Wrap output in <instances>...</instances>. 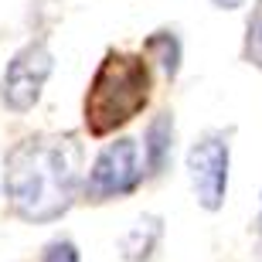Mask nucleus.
<instances>
[{
  "label": "nucleus",
  "instance_id": "nucleus-1",
  "mask_svg": "<svg viewBox=\"0 0 262 262\" xmlns=\"http://www.w3.org/2000/svg\"><path fill=\"white\" fill-rule=\"evenodd\" d=\"M78 170H82V146L75 136L41 133L17 143L7 154L4 187L10 208L24 222H55L72 208L78 194Z\"/></svg>",
  "mask_w": 262,
  "mask_h": 262
},
{
  "label": "nucleus",
  "instance_id": "nucleus-2",
  "mask_svg": "<svg viewBox=\"0 0 262 262\" xmlns=\"http://www.w3.org/2000/svg\"><path fill=\"white\" fill-rule=\"evenodd\" d=\"M150 99V65L140 55L109 51L85 92V126L92 136H106L140 116Z\"/></svg>",
  "mask_w": 262,
  "mask_h": 262
},
{
  "label": "nucleus",
  "instance_id": "nucleus-3",
  "mask_svg": "<svg viewBox=\"0 0 262 262\" xmlns=\"http://www.w3.org/2000/svg\"><path fill=\"white\" fill-rule=\"evenodd\" d=\"M143 174H146L143 146L136 140H129V136H123L116 143H106L99 150V157L92 160L89 177H85V194L92 201L133 194L136 187L143 184Z\"/></svg>",
  "mask_w": 262,
  "mask_h": 262
},
{
  "label": "nucleus",
  "instance_id": "nucleus-4",
  "mask_svg": "<svg viewBox=\"0 0 262 262\" xmlns=\"http://www.w3.org/2000/svg\"><path fill=\"white\" fill-rule=\"evenodd\" d=\"M187 177L204 211H218L228 194V133L211 129L187 150Z\"/></svg>",
  "mask_w": 262,
  "mask_h": 262
},
{
  "label": "nucleus",
  "instance_id": "nucleus-5",
  "mask_svg": "<svg viewBox=\"0 0 262 262\" xmlns=\"http://www.w3.org/2000/svg\"><path fill=\"white\" fill-rule=\"evenodd\" d=\"M51 51L34 41V45H24V48L7 61V72L0 78V99L4 106L14 109V113H28L34 102H38L41 89L51 75Z\"/></svg>",
  "mask_w": 262,
  "mask_h": 262
},
{
  "label": "nucleus",
  "instance_id": "nucleus-6",
  "mask_svg": "<svg viewBox=\"0 0 262 262\" xmlns=\"http://www.w3.org/2000/svg\"><path fill=\"white\" fill-rule=\"evenodd\" d=\"M164 238V222L157 214H143L129 225L123 238H119V255L126 262H150L157 252V245Z\"/></svg>",
  "mask_w": 262,
  "mask_h": 262
},
{
  "label": "nucleus",
  "instance_id": "nucleus-7",
  "mask_svg": "<svg viewBox=\"0 0 262 262\" xmlns=\"http://www.w3.org/2000/svg\"><path fill=\"white\" fill-rule=\"evenodd\" d=\"M174 154V116L170 113H157L143 129V157H146V170L160 174Z\"/></svg>",
  "mask_w": 262,
  "mask_h": 262
},
{
  "label": "nucleus",
  "instance_id": "nucleus-8",
  "mask_svg": "<svg viewBox=\"0 0 262 262\" xmlns=\"http://www.w3.org/2000/svg\"><path fill=\"white\" fill-rule=\"evenodd\" d=\"M146 55L164 68L167 78H174L177 68H181V41H177L170 31H157L154 38L146 41Z\"/></svg>",
  "mask_w": 262,
  "mask_h": 262
},
{
  "label": "nucleus",
  "instance_id": "nucleus-9",
  "mask_svg": "<svg viewBox=\"0 0 262 262\" xmlns=\"http://www.w3.org/2000/svg\"><path fill=\"white\" fill-rule=\"evenodd\" d=\"M245 61L262 68V0H255L249 24H245Z\"/></svg>",
  "mask_w": 262,
  "mask_h": 262
},
{
  "label": "nucleus",
  "instance_id": "nucleus-10",
  "mask_svg": "<svg viewBox=\"0 0 262 262\" xmlns=\"http://www.w3.org/2000/svg\"><path fill=\"white\" fill-rule=\"evenodd\" d=\"M41 262H78V249H75V242H68V238H55V242L45 249Z\"/></svg>",
  "mask_w": 262,
  "mask_h": 262
},
{
  "label": "nucleus",
  "instance_id": "nucleus-11",
  "mask_svg": "<svg viewBox=\"0 0 262 262\" xmlns=\"http://www.w3.org/2000/svg\"><path fill=\"white\" fill-rule=\"evenodd\" d=\"M211 4H214L218 10H238V7L245 4V0H211Z\"/></svg>",
  "mask_w": 262,
  "mask_h": 262
},
{
  "label": "nucleus",
  "instance_id": "nucleus-12",
  "mask_svg": "<svg viewBox=\"0 0 262 262\" xmlns=\"http://www.w3.org/2000/svg\"><path fill=\"white\" fill-rule=\"evenodd\" d=\"M252 232H255V235H262V194H259V214L252 218Z\"/></svg>",
  "mask_w": 262,
  "mask_h": 262
}]
</instances>
